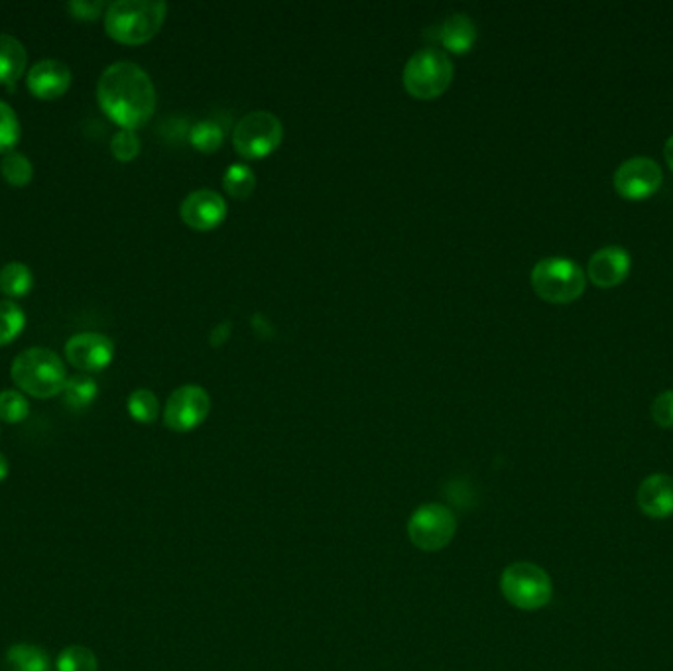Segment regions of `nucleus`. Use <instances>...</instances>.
Masks as SVG:
<instances>
[{
  "label": "nucleus",
  "mask_w": 673,
  "mask_h": 671,
  "mask_svg": "<svg viewBox=\"0 0 673 671\" xmlns=\"http://www.w3.org/2000/svg\"><path fill=\"white\" fill-rule=\"evenodd\" d=\"M652 418L660 428H673V390H665L653 400Z\"/></svg>",
  "instance_id": "30"
},
{
  "label": "nucleus",
  "mask_w": 673,
  "mask_h": 671,
  "mask_svg": "<svg viewBox=\"0 0 673 671\" xmlns=\"http://www.w3.org/2000/svg\"><path fill=\"white\" fill-rule=\"evenodd\" d=\"M282 137L284 126L278 116L268 111H253L234 126L232 142L241 156L263 157L280 147Z\"/></svg>",
  "instance_id": "7"
},
{
  "label": "nucleus",
  "mask_w": 673,
  "mask_h": 671,
  "mask_svg": "<svg viewBox=\"0 0 673 671\" xmlns=\"http://www.w3.org/2000/svg\"><path fill=\"white\" fill-rule=\"evenodd\" d=\"M663 156H665V162L670 164V168L673 169V135L668 138V142L663 147Z\"/></svg>",
  "instance_id": "32"
},
{
  "label": "nucleus",
  "mask_w": 673,
  "mask_h": 671,
  "mask_svg": "<svg viewBox=\"0 0 673 671\" xmlns=\"http://www.w3.org/2000/svg\"><path fill=\"white\" fill-rule=\"evenodd\" d=\"M423 36L437 40L452 52L464 53L473 48L474 40H477V26L464 12H455L442 24H437V26H433L432 30L426 31Z\"/></svg>",
  "instance_id": "15"
},
{
  "label": "nucleus",
  "mask_w": 673,
  "mask_h": 671,
  "mask_svg": "<svg viewBox=\"0 0 673 671\" xmlns=\"http://www.w3.org/2000/svg\"><path fill=\"white\" fill-rule=\"evenodd\" d=\"M26 85L36 99L53 101L64 97L72 87V69L60 60H42L30 67Z\"/></svg>",
  "instance_id": "13"
},
{
  "label": "nucleus",
  "mask_w": 673,
  "mask_h": 671,
  "mask_svg": "<svg viewBox=\"0 0 673 671\" xmlns=\"http://www.w3.org/2000/svg\"><path fill=\"white\" fill-rule=\"evenodd\" d=\"M11 377L21 392L40 400L62 394L69 378L62 358L43 346L22 351L12 360Z\"/></svg>",
  "instance_id": "3"
},
{
  "label": "nucleus",
  "mask_w": 673,
  "mask_h": 671,
  "mask_svg": "<svg viewBox=\"0 0 673 671\" xmlns=\"http://www.w3.org/2000/svg\"><path fill=\"white\" fill-rule=\"evenodd\" d=\"M111 152L118 162H132L140 154V138L137 132L120 128L111 140Z\"/></svg>",
  "instance_id": "29"
},
{
  "label": "nucleus",
  "mask_w": 673,
  "mask_h": 671,
  "mask_svg": "<svg viewBox=\"0 0 673 671\" xmlns=\"http://www.w3.org/2000/svg\"><path fill=\"white\" fill-rule=\"evenodd\" d=\"M0 174L2 178L11 183L12 188H24L34 178L33 162L24 156L22 152L12 150L0 160Z\"/></svg>",
  "instance_id": "21"
},
{
  "label": "nucleus",
  "mask_w": 673,
  "mask_h": 671,
  "mask_svg": "<svg viewBox=\"0 0 673 671\" xmlns=\"http://www.w3.org/2000/svg\"><path fill=\"white\" fill-rule=\"evenodd\" d=\"M26 327L24 309L12 300L0 302V346L11 345Z\"/></svg>",
  "instance_id": "22"
},
{
  "label": "nucleus",
  "mask_w": 673,
  "mask_h": 671,
  "mask_svg": "<svg viewBox=\"0 0 673 671\" xmlns=\"http://www.w3.org/2000/svg\"><path fill=\"white\" fill-rule=\"evenodd\" d=\"M21 121L9 103L0 101V154L12 152L21 140Z\"/></svg>",
  "instance_id": "26"
},
{
  "label": "nucleus",
  "mask_w": 673,
  "mask_h": 671,
  "mask_svg": "<svg viewBox=\"0 0 673 671\" xmlns=\"http://www.w3.org/2000/svg\"><path fill=\"white\" fill-rule=\"evenodd\" d=\"M223 138L225 132L221 126L213 121H201L190 130V142L201 152H215L221 147Z\"/></svg>",
  "instance_id": "28"
},
{
  "label": "nucleus",
  "mask_w": 673,
  "mask_h": 671,
  "mask_svg": "<svg viewBox=\"0 0 673 671\" xmlns=\"http://www.w3.org/2000/svg\"><path fill=\"white\" fill-rule=\"evenodd\" d=\"M7 666L11 671H50L48 654L34 644H16L9 648Z\"/></svg>",
  "instance_id": "19"
},
{
  "label": "nucleus",
  "mask_w": 673,
  "mask_h": 671,
  "mask_svg": "<svg viewBox=\"0 0 673 671\" xmlns=\"http://www.w3.org/2000/svg\"><path fill=\"white\" fill-rule=\"evenodd\" d=\"M62 394H64V402L67 408L81 412V409L89 408L96 402L99 387H97L93 378L87 377V375H75V377L67 378Z\"/></svg>",
  "instance_id": "20"
},
{
  "label": "nucleus",
  "mask_w": 673,
  "mask_h": 671,
  "mask_svg": "<svg viewBox=\"0 0 673 671\" xmlns=\"http://www.w3.org/2000/svg\"><path fill=\"white\" fill-rule=\"evenodd\" d=\"M103 9H105V2H101V0H97V2H91V0H72L67 4V11L72 12V16L77 18V21H96V18L101 16Z\"/></svg>",
  "instance_id": "31"
},
{
  "label": "nucleus",
  "mask_w": 673,
  "mask_h": 671,
  "mask_svg": "<svg viewBox=\"0 0 673 671\" xmlns=\"http://www.w3.org/2000/svg\"><path fill=\"white\" fill-rule=\"evenodd\" d=\"M166 12L162 0H116L106 7L105 30L116 42L138 46L158 34Z\"/></svg>",
  "instance_id": "2"
},
{
  "label": "nucleus",
  "mask_w": 673,
  "mask_h": 671,
  "mask_svg": "<svg viewBox=\"0 0 673 671\" xmlns=\"http://www.w3.org/2000/svg\"><path fill=\"white\" fill-rule=\"evenodd\" d=\"M55 670L58 671H97L99 670V661H97L96 651L85 648V646H69L65 648L58 660H55Z\"/></svg>",
  "instance_id": "25"
},
{
  "label": "nucleus",
  "mask_w": 673,
  "mask_h": 671,
  "mask_svg": "<svg viewBox=\"0 0 673 671\" xmlns=\"http://www.w3.org/2000/svg\"><path fill=\"white\" fill-rule=\"evenodd\" d=\"M457 532V520L443 504H423L414 510L408 522V535L421 552H440L452 544Z\"/></svg>",
  "instance_id": "8"
},
{
  "label": "nucleus",
  "mask_w": 673,
  "mask_h": 671,
  "mask_svg": "<svg viewBox=\"0 0 673 671\" xmlns=\"http://www.w3.org/2000/svg\"><path fill=\"white\" fill-rule=\"evenodd\" d=\"M632 258L626 249L619 244L602 246L597 252H593L589 258L591 282L599 288H614L624 282V278L631 274Z\"/></svg>",
  "instance_id": "14"
},
{
  "label": "nucleus",
  "mask_w": 673,
  "mask_h": 671,
  "mask_svg": "<svg viewBox=\"0 0 673 671\" xmlns=\"http://www.w3.org/2000/svg\"><path fill=\"white\" fill-rule=\"evenodd\" d=\"M211 398L207 390L198 384H186L172 392L166 408L164 423L178 433L195 430L209 416Z\"/></svg>",
  "instance_id": "9"
},
{
  "label": "nucleus",
  "mask_w": 673,
  "mask_h": 671,
  "mask_svg": "<svg viewBox=\"0 0 673 671\" xmlns=\"http://www.w3.org/2000/svg\"><path fill=\"white\" fill-rule=\"evenodd\" d=\"M587 278L583 268L571 258L549 256L534 266L532 288L549 304H571L585 292Z\"/></svg>",
  "instance_id": "4"
},
{
  "label": "nucleus",
  "mask_w": 673,
  "mask_h": 671,
  "mask_svg": "<svg viewBox=\"0 0 673 671\" xmlns=\"http://www.w3.org/2000/svg\"><path fill=\"white\" fill-rule=\"evenodd\" d=\"M179 215L186 220V225H190L191 229L209 231L217 225H221V220L227 215V203L217 191L198 189V191H191L190 195L183 200L179 207Z\"/></svg>",
  "instance_id": "12"
},
{
  "label": "nucleus",
  "mask_w": 673,
  "mask_h": 671,
  "mask_svg": "<svg viewBox=\"0 0 673 671\" xmlns=\"http://www.w3.org/2000/svg\"><path fill=\"white\" fill-rule=\"evenodd\" d=\"M453 79V62L440 48H421L411 53L404 67V87L411 97L435 99L449 87Z\"/></svg>",
  "instance_id": "5"
},
{
  "label": "nucleus",
  "mask_w": 673,
  "mask_h": 671,
  "mask_svg": "<svg viewBox=\"0 0 673 671\" xmlns=\"http://www.w3.org/2000/svg\"><path fill=\"white\" fill-rule=\"evenodd\" d=\"M33 286L34 274L26 264L9 263L0 268V292L7 297H24L33 290Z\"/></svg>",
  "instance_id": "18"
},
{
  "label": "nucleus",
  "mask_w": 673,
  "mask_h": 671,
  "mask_svg": "<svg viewBox=\"0 0 673 671\" xmlns=\"http://www.w3.org/2000/svg\"><path fill=\"white\" fill-rule=\"evenodd\" d=\"M638 506L642 512L656 520L673 515V479L668 474H652L644 479L638 489Z\"/></svg>",
  "instance_id": "16"
},
{
  "label": "nucleus",
  "mask_w": 673,
  "mask_h": 671,
  "mask_svg": "<svg viewBox=\"0 0 673 671\" xmlns=\"http://www.w3.org/2000/svg\"><path fill=\"white\" fill-rule=\"evenodd\" d=\"M30 414V404L21 390H2L0 392V420L7 423H21Z\"/></svg>",
  "instance_id": "27"
},
{
  "label": "nucleus",
  "mask_w": 673,
  "mask_h": 671,
  "mask_svg": "<svg viewBox=\"0 0 673 671\" xmlns=\"http://www.w3.org/2000/svg\"><path fill=\"white\" fill-rule=\"evenodd\" d=\"M65 358L84 372H101L115 358V343L103 333H77L65 343Z\"/></svg>",
  "instance_id": "11"
},
{
  "label": "nucleus",
  "mask_w": 673,
  "mask_h": 671,
  "mask_svg": "<svg viewBox=\"0 0 673 671\" xmlns=\"http://www.w3.org/2000/svg\"><path fill=\"white\" fill-rule=\"evenodd\" d=\"M28 65V53L11 34H0V85H16Z\"/></svg>",
  "instance_id": "17"
},
{
  "label": "nucleus",
  "mask_w": 673,
  "mask_h": 671,
  "mask_svg": "<svg viewBox=\"0 0 673 671\" xmlns=\"http://www.w3.org/2000/svg\"><path fill=\"white\" fill-rule=\"evenodd\" d=\"M9 472H11V467H9V461H7V457L0 453V483L9 477Z\"/></svg>",
  "instance_id": "33"
},
{
  "label": "nucleus",
  "mask_w": 673,
  "mask_h": 671,
  "mask_svg": "<svg viewBox=\"0 0 673 671\" xmlns=\"http://www.w3.org/2000/svg\"><path fill=\"white\" fill-rule=\"evenodd\" d=\"M97 101L113 123L137 130L156 111V89L150 75L132 62L109 65L97 84Z\"/></svg>",
  "instance_id": "1"
},
{
  "label": "nucleus",
  "mask_w": 673,
  "mask_h": 671,
  "mask_svg": "<svg viewBox=\"0 0 673 671\" xmlns=\"http://www.w3.org/2000/svg\"><path fill=\"white\" fill-rule=\"evenodd\" d=\"M128 414L138 423H154L158 420L160 402L152 390L138 389L128 396Z\"/></svg>",
  "instance_id": "23"
},
{
  "label": "nucleus",
  "mask_w": 673,
  "mask_h": 671,
  "mask_svg": "<svg viewBox=\"0 0 673 671\" xmlns=\"http://www.w3.org/2000/svg\"><path fill=\"white\" fill-rule=\"evenodd\" d=\"M663 174L660 164L652 157L636 156L622 162L614 172V189L624 200H646L662 186Z\"/></svg>",
  "instance_id": "10"
},
{
  "label": "nucleus",
  "mask_w": 673,
  "mask_h": 671,
  "mask_svg": "<svg viewBox=\"0 0 673 671\" xmlns=\"http://www.w3.org/2000/svg\"><path fill=\"white\" fill-rule=\"evenodd\" d=\"M223 186L231 193L232 198L237 200H246L254 188H256V176L253 174V169L244 164H232L231 168L225 172V178H223Z\"/></svg>",
  "instance_id": "24"
},
{
  "label": "nucleus",
  "mask_w": 673,
  "mask_h": 671,
  "mask_svg": "<svg viewBox=\"0 0 673 671\" xmlns=\"http://www.w3.org/2000/svg\"><path fill=\"white\" fill-rule=\"evenodd\" d=\"M500 588L506 600L520 610L544 609L554 595V585L546 569L530 561H516L506 567L500 578Z\"/></svg>",
  "instance_id": "6"
}]
</instances>
